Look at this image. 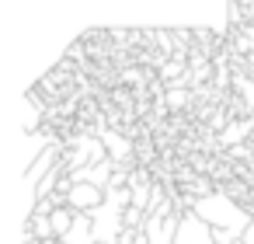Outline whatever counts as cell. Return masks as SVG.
Wrapping results in <instances>:
<instances>
[{"mask_svg":"<svg viewBox=\"0 0 254 244\" xmlns=\"http://www.w3.org/2000/svg\"><path fill=\"white\" fill-rule=\"evenodd\" d=\"M174 244H216V230H212V223H205L195 209H181V213H178Z\"/></svg>","mask_w":254,"mask_h":244,"instance_id":"1","label":"cell"},{"mask_svg":"<svg viewBox=\"0 0 254 244\" xmlns=\"http://www.w3.org/2000/svg\"><path fill=\"white\" fill-rule=\"evenodd\" d=\"M63 244H98V237H94V220H91V213H77V220H73V227H70V234L66 237H60Z\"/></svg>","mask_w":254,"mask_h":244,"instance_id":"4","label":"cell"},{"mask_svg":"<svg viewBox=\"0 0 254 244\" xmlns=\"http://www.w3.org/2000/svg\"><path fill=\"white\" fill-rule=\"evenodd\" d=\"M247 129H251V122H240V126H233V129H230V133L223 136V143H237V140H240V136H244Z\"/></svg>","mask_w":254,"mask_h":244,"instance_id":"7","label":"cell"},{"mask_svg":"<svg viewBox=\"0 0 254 244\" xmlns=\"http://www.w3.org/2000/svg\"><path fill=\"white\" fill-rule=\"evenodd\" d=\"M105 202V188L101 185H91V181H73V188L66 192V206L77 209V213H91Z\"/></svg>","mask_w":254,"mask_h":244,"instance_id":"3","label":"cell"},{"mask_svg":"<svg viewBox=\"0 0 254 244\" xmlns=\"http://www.w3.org/2000/svg\"><path fill=\"white\" fill-rule=\"evenodd\" d=\"M150 244H174V234H178V213L171 209V202H164L160 209L146 213V223H143Z\"/></svg>","mask_w":254,"mask_h":244,"instance_id":"2","label":"cell"},{"mask_svg":"<svg viewBox=\"0 0 254 244\" xmlns=\"http://www.w3.org/2000/svg\"><path fill=\"white\" fill-rule=\"evenodd\" d=\"M181 74V63H171V67H164V77H178Z\"/></svg>","mask_w":254,"mask_h":244,"instance_id":"8","label":"cell"},{"mask_svg":"<svg viewBox=\"0 0 254 244\" xmlns=\"http://www.w3.org/2000/svg\"><path fill=\"white\" fill-rule=\"evenodd\" d=\"M49 220H53V234H56V241H60V237L70 234V227H73V220H77V209H70V206H56V209L49 213Z\"/></svg>","mask_w":254,"mask_h":244,"instance_id":"5","label":"cell"},{"mask_svg":"<svg viewBox=\"0 0 254 244\" xmlns=\"http://www.w3.org/2000/svg\"><path fill=\"white\" fill-rule=\"evenodd\" d=\"M244 244H254V220H251V227L244 230Z\"/></svg>","mask_w":254,"mask_h":244,"instance_id":"9","label":"cell"},{"mask_svg":"<svg viewBox=\"0 0 254 244\" xmlns=\"http://www.w3.org/2000/svg\"><path fill=\"white\" fill-rule=\"evenodd\" d=\"M233 4H244V7H251V4H254V0H233Z\"/></svg>","mask_w":254,"mask_h":244,"instance_id":"10","label":"cell"},{"mask_svg":"<svg viewBox=\"0 0 254 244\" xmlns=\"http://www.w3.org/2000/svg\"><path fill=\"white\" fill-rule=\"evenodd\" d=\"M28 234H35L39 241H53V220L49 216H28Z\"/></svg>","mask_w":254,"mask_h":244,"instance_id":"6","label":"cell"}]
</instances>
